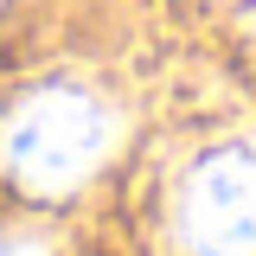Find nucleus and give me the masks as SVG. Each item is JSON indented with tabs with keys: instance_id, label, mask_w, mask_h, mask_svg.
I'll list each match as a JSON object with an SVG mask.
<instances>
[{
	"instance_id": "obj_2",
	"label": "nucleus",
	"mask_w": 256,
	"mask_h": 256,
	"mask_svg": "<svg viewBox=\"0 0 256 256\" xmlns=\"http://www.w3.org/2000/svg\"><path fill=\"white\" fill-rule=\"evenodd\" d=\"M180 256H256V141H205L173 173Z\"/></svg>"
},
{
	"instance_id": "obj_1",
	"label": "nucleus",
	"mask_w": 256,
	"mask_h": 256,
	"mask_svg": "<svg viewBox=\"0 0 256 256\" xmlns=\"http://www.w3.org/2000/svg\"><path fill=\"white\" fill-rule=\"evenodd\" d=\"M122 141L116 102L84 77H45L32 84L6 122H0V166L32 198H70L109 166Z\"/></svg>"
},
{
	"instance_id": "obj_3",
	"label": "nucleus",
	"mask_w": 256,
	"mask_h": 256,
	"mask_svg": "<svg viewBox=\"0 0 256 256\" xmlns=\"http://www.w3.org/2000/svg\"><path fill=\"white\" fill-rule=\"evenodd\" d=\"M0 256H52V244L32 237V230H6V237H0Z\"/></svg>"
}]
</instances>
